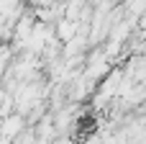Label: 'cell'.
Wrapping results in <instances>:
<instances>
[{
	"mask_svg": "<svg viewBox=\"0 0 146 144\" xmlns=\"http://www.w3.org/2000/svg\"><path fill=\"white\" fill-rule=\"evenodd\" d=\"M59 39H64V41H72L74 39V28H77V21H59Z\"/></svg>",
	"mask_w": 146,
	"mask_h": 144,
	"instance_id": "obj_1",
	"label": "cell"
}]
</instances>
